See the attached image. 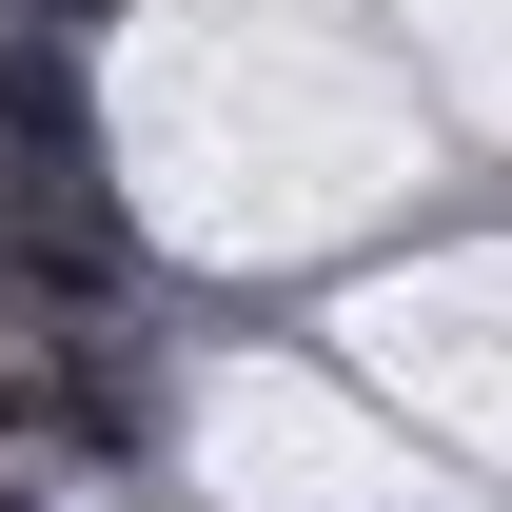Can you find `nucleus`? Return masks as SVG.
<instances>
[{
	"mask_svg": "<svg viewBox=\"0 0 512 512\" xmlns=\"http://www.w3.org/2000/svg\"><path fill=\"white\" fill-rule=\"evenodd\" d=\"M138 453V414H119V375H99V355H20V335H0V453Z\"/></svg>",
	"mask_w": 512,
	"mask_h": 512,
	"instance_id": "f03ea898",
	"label": "nucleus"
},
{
	"mask_svg": "<svg viewBox=\"0 0 512 512\" xmlns=\"http://www.w3.org/2000/svg\"><path fill=\"white\" fill-rule=\"evenodd\" d=\"M0 512H40V493H20V453H0Z\"/></svg>",
	"mask_w": 512,
	"mask_h": 512,
	"instance_id": "39448f33",
	"label": "nucleus"
},
{
	"mask_svg": "<svg viewBox=\"0 0 512 512\" xmlns=\"http://www.w3.org/2000/svg\"><path fill=\"white\" fill-rule=\"evenodd\" d=\"M0 138H79V79H60V40H20V20H0Z\"/></svg>",
	"mask_w": 512,
	"mask_h": 512,
	"instance_id": "7ed1b4c3",
	"label": "nucleus"
},
{
	"mask_svg": "<svg viewBox=\"0 0 512 512\" xmlns=\"http://www.w3.org/2000/svg\"><path fill=\"white\" fill-rule=\"evenodd\" d=\"M20 296H40V276H20V256H0V335H20Z\"/></svg>",
	"mask_w": 512,
	"mask_h": 512,
	"instance_id": "20e7f679",
	"label": "nucleus"
},
{
	"mask_svg": "<svg viewBox=\"0 0 512 512\" xmlns=\"http://www.w3.org/2000/svg\"><path fill=\"white\" fill-rule=\"evenodd\" d=\"M0 256L40 296H79V316H119V217L79 178V138H0Z\"/></svg>",
	"mask_w": 512,
	"mask_h": 512,
	"instance_id": "f257e3e1",
	"label": "nucleus"
}]
</instances>
